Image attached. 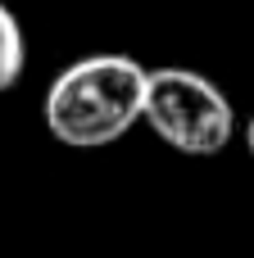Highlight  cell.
<instances>
[{
    "instance_id": "7a4b0ae2",
    "label": "cell",
    "mask_w": 254,
    "mask_h": 258,
    "mask_svg": "<svg viewBox=\"0 0 254 258\" xmlns=\"http://www.w3.org/2000/svg\"><path fill=\"white\" fill-rule=\"evenodd\" d=\"M145 127L191 159H214L236 136V109L195 68H150L145 77Z\"/></svg>"
},
{
    "instance_id": "277c9868",
    "label": "cell",
    "mask_w": 254,
    "mask_h": 258,
    "mask_svg": "<svg viewBox=\"0 0 254 258\" xmlns=\"http://www.w3.org/2000/svg\"><path fill=\"white\" fill-rule=\"evenodd\" d=\"M245 150H250V154H254V118H250V122H245Z\"/></svg>"
},
{
    "instance_id": "3957f363",
    "label": "cell",
    "mask_w": 254,
    "mask_h": 258,
    "mask_svg": "<svg viewBox=\"0 0 254 258\" xmlns=\"http://www.w3.org/2000/svg\"><path fill=\"white\" fill-rule=\"evenodd\" d=\"M23 63H27L23 27H18V18L9 14V5L0 0V91H9V86L23 77Z\"/></svg>"
},
{
    "instance_id": "6da1fadb",
    "label": "cell",
    "mask_w": 254,
    "mask_h": 258,
    "mask_svg": "<svg viewBox=\"0 0 254 258\" xmlns=\"http://www.w3.org/2000/svg\"><path fill=\"white\" fill-rule=\"evenodd\" d=\"M145 77L132 54H86L45 91V127L73 150H100L145 122Z\"/></svg>"
}]
</instances>
